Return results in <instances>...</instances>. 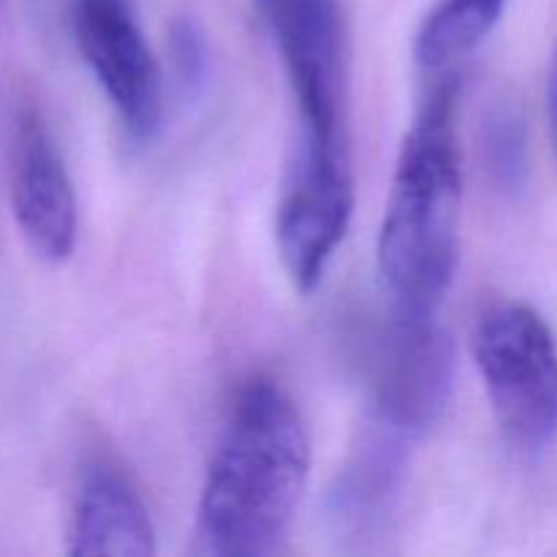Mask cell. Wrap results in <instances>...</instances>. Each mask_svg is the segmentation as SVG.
<instances>
[{
    "mask_svg": "<svg viewBox=\"0 0 557 557\" xmlns=\"http://www.w3.org/2000/svg\"><path fill=\"white\" fill-rule=\"evenodd\" d=\"M473 359L504 438L525 455L557 438V343L547 321L520 302L493 305L473 330Z\"/></svg>",
    "mask_w": 557,
    "mask_h": 557,
    "instance_id": "obj_3",
    "label": "cell"
},
{
    "mask_svg": "<svg viewBox=\"0 0 557 557\" xmlns=\"http://www.w3.org/2000/svg\"><path fill=\"white\" fill-rule=\"evenodd\" d=\"M82 54L125 134L150 141L163 120V79L128 0H74Z\"/></svg>",
    "mask_w": 557,
    "mask_h": 557,
    "instance_id": "obj_6",
    "label": "cell"
},
{
    "mask_svg": "<svg viewBox=\"0 0 557 557\" xmlns=\"http://www.w3.org/2000/svg\"><path fill=\"white\" fill-rule=\"evenodd\" d=\"M69 542L76 557H150L156 555V528L134 484L114 468L98 466L82 479Z\"/></svg>",
    "mask_w": 557,
    "mask_h": 557,
    "instance_id": "obj_8",
    "label": "cell"
},
{
    "mask_svg": "<svg viewBox=\"0 0 557 557\" xmlns=\"http://www.w3.org/2000/svg\"><path fill=\"white\" fill-rule=\"evenodd\" d=\"M455 384V354L433 313L403 310L373 354L370 417L417 438L446 411Z\"/></svg>",
    "mask_w": 557,
    "mask_h": 557,
    "instance_id": "obj_5",
    "label": "cell"
},
{
    "mask_svg": "<svg viewBox=\"0 0 557 557\" xmlns=\"http://www.w3.org/2000/svg\"><path fill=\"white\" fill-rule=\"evenodd\" d=\"M297 103L294 152L348 156L346 47L337 0H259Z\"/></svg>",
    "mask_w": 557,
    "mask_h": 557,
    "instance_id": "obj_4",
    "label": "cell"
},
{
    "mask_svg": "<svg viewBox=\"0 0 557 557\" xmlns=\"http://www.w3.org/2000/svg\"><path fill=\"white\" fill-rule=\"evenodd\" d=\"M310 460L308 430L292 397L261 375L239 386L201 487L196 511L201 553H277L308 487Z\"/></svg>",
    "mask_w": 557,
    "mask_h": 557,
    "instance_id": "obj_1",
    "label": "cell"
},
{
    "mask_svg": "<svg viewBox=\"0 0 557 557\" xmlns=\"http://www.w3.org/2000/svg\"><path fill=\"white\" fill-rule=\"evenodd\" d=\"M411 435L370 417L332 490V517L341 531L368 536L384 522L400 495Z\"/></svg>",
    "mask_w": 557,
    "mask_h": 557,
    "instance_id": "obj_9",
    "label": "cell"
},
{
    "mask_svg": "<svg viewBox=\"0 0 557 557\" xmlns=\"http://www.w3.org/2000/svg\"><path fill=\"white\" fill-rule=\"evenodd\" d=\"M547 114H549V131H553V141L557 150V49L553 58V69H549V82H547Z\"/></svg>",
    "mask_w": 557,
    "mask_h": 557,
    "instance_id": "obj_11",
    "label": "cell"
},
{
    "mask_svg": "<svg viewBox=\"0 0 557 557\" xmlns=\"http://www.w3.org/2000/svg\"><path fill=\"white\" fill-rule=\"evenodd\" d=\"M506 0H444L430 11L417 36V58L428 69H446L484 41L504 14Z\"/></svg>",
    "mask_w": 557,
    "mask_h": 557,
    "instance_id": "obj_10",
    "label": "cell"
},
{
    "mask_svg": "<svg viewBox=\"0 0 557 557\" xmlns=\"http://www.w3.org/2000/svg\"><path fill=\"white\" fill-rule=\"evenodd\" d=\"M462 152L457 85L424 103L397 156L379 232V270L403 310L433 313L460 259Z\"/></svg>",
    "mask_w": 557,
    "mask_h": 557,
    "instance_id": "obj_2",
    "label": "cell"
},
{
    "mask_svg": "<svg viewBox=\"0 0 557 557\" xmlns=\"http://www.w3.org/2000/svg\"><path fill=\"white\" fill-rule=\"evenodd\" d=\"M11 210L22 239L49 264L71 259L79 232L74 183L36 109H22L11 156Z\"/></svg>",
    "mask_w": 557,
    "mask_h": 557,
    "instance_id": "obj_7",
    "label": "cell"
}]
</instances>
